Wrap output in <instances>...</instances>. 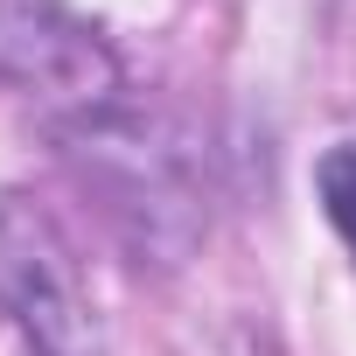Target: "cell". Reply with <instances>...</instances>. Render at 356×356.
Listing matches in <instances>:
<instances>
[{"label":"cell","instance_id":"cell-1","mask_svg":"<svg viewBox=\"0 0 356 356\" xmlns=\"http://www.w3.org/2000/svg\"><path fill=\"white\" fill-rule=\"evenodd\" d=\"M0 307L22 321L35 356H105V321L77 273V252L29 196H0Z\"/></svg>","mask_w":356,"mask_h":356},{"label":"cell","instance_id":"cell-2","mask_svg":"<svg viewBox=\"0 0 356 356\" xmlns=\"http://www.w3.org/2000/svg\"><path fill=\"white\" fill-rule=\"evenodd\" d=\"M0 84L35 98L42 112L91 119L119 91V63L98 29L56 0H0Z\"/></svg>","mask_w":356,"mask_h":356},{"label":"cell","instance_id":"cell-3","mask_svg":"<svg viewBox=\"0 0 356 356\" xmlns=\"http://www.w3.org/2000/svg\"><path fill=\"white\" fill-rule=\"evenodd\" d=\"M321 203H328L335 231L356 245V147H335V154L321 161Z\"/></svg>","mask_w":356,"mask_h":356}]
</instances>
